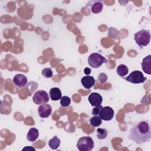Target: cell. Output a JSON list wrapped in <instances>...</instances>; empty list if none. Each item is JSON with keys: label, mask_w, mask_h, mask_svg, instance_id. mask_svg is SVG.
<instances>
[{"label": "cell", "mask_w": 151, "mask_h": 151, "mask_svg": "<svg viewBox=\"0 0 151 151\" xmlns=\"http://www.w3.org/2000/svg\"><path fill=\"white\" fill-rule=\"evenodd\" d=\"M86 6L90 7L91 11L94 14H98L101 12L103 7V1L100 0H92L88 1Z\"/></svg>", "instance_id": "ba28073f"}, {"label": "cell", "mask_w": 151, "mask_h": 151, "mask_svg": "<svg viewBox=\"0 0 151 151\" xmlns=\"http://www.w3.org/2000/svg\"><path fill=\"white\" fill-rule=\"evenodd\" d=\"M114 113V111L111 107L109 106H105L101 108L99 116L101 120L110 121L113 118Z\"/></svg>", "instance_id": "52a82bcc"}, {"label": "cell", "mask_w": 151, "mask_h": 151, "mask_svg": "<svg viewBox=\"0 0 151 151\" xmlns=\"http://www.w3.org/2000/svg\"><path fill=\"white\" fill-rule=\"evenodd\" d=\"M98 80L100 81V83L104 84L105 83L107 80V76L106 74L104 73H101L98 76Z\"/></svg>", "instance_id": "7402d4cb"}, {"label": "cell", "mask_w": 151, "mask_h": 151, "mask_svg": "<svg viewBox=\"0 0 151 151\" xmlns=\"http://www.w3.org/2000/svg\"><path fill=\"white\" fill-rule=\"evenodd\" d=\"M49 96L44 90H38L35 93L32 97V100L36 104H42L49 101Z\"/></svg>", "instance_id": "8992f818"}, {"label": "cell", "mask_w": 151, "mask_h": 151, "mask_svg": "<svg viewBox=\"0 0 151 151\" xmlns=\"http://www.w3.org/2000/svg\"><path fill=\"white\" fill-rule=\"evenodd\" d=\"M61 91L58 87L51 88L50 90V98L53 101H57L61 98Z\"/></svg>", "instance_id": "9a60e30c"}, {"label": "cell", "mask_w": 151, "mask_h": 151, "mask_svg": "<svg viewBox=\"0 0 151 151\" xmlns=\"http://www.w3.org/2000/svg\"><path fill=\"white\" fill-rule=\"evenodd\" d=\"M12 81L13 83L16 86L19 88H22L26 86L28 82V79L25 75L22 74H18L14 77Z\"/></svg>", "instance_id": "8fae6325"}, {"label": "cell", "mask_w": 151, "mask_h": 151, "mask_svg": "<svg viewBox=\"0 0 151 151\" xmlns=\"http://www.w3.org/2000/svg\"><path fill=\"white\" fill-rule=\"evenodd\" d=\"M94 144L93 139L89 136L80 137L77 143V147L80 151H90L94 147Z\"/></svg>", "instance_id": "3957f363"}, {"label": "cell", "mask_w": 151, "mask_h": 151, "mask_svg": "<svg viewBox=\"0 0 151 151\" xmlns=\"http://www.w3.org/2000/svg\"><path fill=\"white\" fill-rule=\"evenodd\" d=\"M91 72V70L88 67H86L84 68V73L87 75V76H88Z\"/></svg>", "instance_id": "cb8c5ba5"}, {"label": "cell", "mask_w": 151, "mask_h": 151, "mask_svg": "<svg viewBox=\"0 0 151 151\" xmlns=\"http://www.w3.org/2000/svg\"><path fill=\"white\" fill-rule=\"evenodd\" d=\"M102 120L98 116H93L90 119V123L93 127H99L101 125Z\"/></svg>", "instance_id": "ac0fdd59"}, {"label": "cell", "mask_w": 151, "mask_h": 151, "mask_svg": "<svg viewBox=\"0 0 151 151\" xmlns=\"http://www.w3.org/2000/svg\"><path fill=\"white\" fill-rule=\"evenodd\" d=\"M71 104V99L68 96H63L60 99V104L63 107H68Z\"/></svg>", "instance_id": "ffe728a7"}, {"label": "cell", "mask_w": 151, "mask_h": 151, "mask_svg": "<svg viewBox=\"0 0 151 151\" xmlns=\"http://www.w3.org/2000/svg\"><path fill=\"white\" fill-rule=\"evenodd\" d=\"M61 143V141L60 139L57 136H54L52 139H51L48 142V145L52 149L55 150L58 148Z\"/></svg>", "instance_id": "2e32d148"}, {"label": "cell", "mask_w": 151, "mask_h": 151, "mask_svg": "<svg viewBox=\"0 0 151 151\" xmlns=\"http://www.w3.org/2000/svg\"><path fill=\"white\" fill-rule=\"evenodd\" d=\"M107 63V59L100 54L97 52L91 54L88 58V63L93 68H99L103 63Z\"/></svg>", "instance_id": "277c9868"}, {"label": "cell", "mask_w": 151, "mask_h": 151, "mask_svg": "<svg viewBox=\"0 0 151 151\" xmlns=\"http://www.w3.org/2000/svg\"><path fill=\"white\" fill-rule=\"evenodd\" d=\"M52 107L48 104H42L38 109L39 116L42 118H47L52 113Z\"/></svg>", "instance_id": "9c48e42d"}, {"label": "cell", "mask_w": 151, "mask_h": 151, "mask_svg": "<svg viewBox=\"0 0 151 151\" xmlns=\"http://www.w3.org/2000/svg\"><path fill=\"white\" fill-rule=\"evenodd\" d=\"M35 150V149L32 146H26L22 149V150Z\"/></svg>", "instance_id": "d4e9b609"}, {"label": "cell", "mask_w": 151, "mask_h": 151, "mask_svg": "<svg viewBox=\"0 0 151 151\" xmlns=\"http://www.w3.org/2000/svg\"><path fill=\"white\" fill-rule=\"evenodd\" d=\"M83 86L86 89L91 88L95 84V79L93 76H86L81 80Z\"/></svg>", "instance_id": "4fadbf2b"}, {"label": "cell", "mask_w": 151, "mask_h": 151, "mask_svg": "<svg viewBox=\"0 0 151 151\" xmlns=\"http://www.w3.org/2000/svg\"><path fill=\"white\" fill-rule=\"evenodd\" d=\"M116 72L119 76L123 77L124 76L127 74L129 72V68L126 65L122 64L117 66L116 68Z\"/></svg>", "instance_id": "e0dca14e"}, {"label": "cell", "mask_w": 151, "mask_h": 151, "mask_svg": "<svg viewBox=\"0 0 151 151\" xmlns=\"http://www.w3.org/2000/svg\"><path fill=\"white\" fill-rule=\"evenodd\" d=\"M136 43L140 47L147 46L150 41V32L148 29H142L134 34Z\"/></svg>", "instance_id": "7a4b0ae2"}, {"label": "cell", "mask_w": 151, "mask_h": 151, "mask_svg": "<svg viewBox=\"0 0 151 151\" xmlns=\"http://www.w3.org/2000/svg\"><path fill=\"white\" fill-rule=\"evenodd\" d=\"M41 74L45 78H51L52 76V71L50 68H45L42 70Z\"/></svg>", "instance_id": "44dd1931"}, {"label": "cell", "mask_w": 151, "mask_h": 151, "mask_svg": "<svg viewBox=\"0 0 151 151\" xmlns=\"http://www.w3.org/2000/svg\"><path fill=\"white\" fill-rule=\"evenodd\" d=\"M123 78L126 81L133 84H140L144 83L147 79L146 77L144 76L142 71L138 70L133 71L127 77Z\"/></svg>", "instance_id": "5b68a950"}, {"label": "cell", "mask_w": 151, "mask_h": 151, "mask_svg": "<svg viewBox=\"0 0 151 151\" xmlns=\"http://www.w3.org/2000/svg\"><path fill=\"white\" fill-rule=\"evenodd\" d=\"M107 136V132L106 129L98 128L97 129V137L100 140H103L106 138Z\"/></svg>", "instance_id": "d6986e66"}, {"label": "cell", "mask_w": 151, "mask_h": 151, "mask_svg": "<svg viewBox=\"0 0 151 151\" xmlns=\"http://www.w3.org/2000/svg\"><path fill=\"white\" fill-rule=\"evenodd\" d=\"M39 136V131L37 129L32 127L31 128L27 134V139L29 142H35Z\"/></svg>", "instance_id": "5bb4252c"}, {"label": "cell", "mask_w": 151, "mask_h": 151, "mask_svg": "<svg viewBox=\"0 0 151 151\" xmlns=\"http://www.w3.org/2000/svg\"><path fill=\"white\" fill-rule=\"evenodd\" d=\"M141 65H142L143 71L145 73L149 75L151 74V55L150 54H149L143 59Z\"/></svg>", "instance_id": "7c38bea8"}, {"label": "cell", "mask_w": 151, "mask_h": 151, "mask_svg": "<svg viewBox=\"0 0 151 151\" xmlns=\"http://www.w3.org/2000/svg\"><path fill=\"white\" fill-rule=\"evenodd\" d=\"M103 106L101 105L95 106L92 110V114L93 116H99Z\"/></svg>", "instance_id": "603a6c76"}, {"label": "cell", "mask_w": 151, "mask_h": 151, "mask_svg": "<svg viewBox=\"0 0 151 151\" xmlns=\"http://www.w3.org/2000/svg\"><path fill=\"white\" fill-rule=\"evenodd\" d=\"M129 139L137 144H142L151 139V126L148 120L137 122L130 130Z\"/></svg>", "instance_id": "6da1fadb"}, {"label": "cell", "mask_w": 151, "mask_h": 151, "mask_svg": "<svg viewBox=\"0 0 151 151\" xmlns=\"http://www.w3.org/2000/svg\"><path fill=\"white\" fill-rule=\"evenodd\" d=\"M88 100L92 106L95 107L101 104L103 101V97L100 94L94 92L91 93L89 95L88 97Z\"/></svg>", "instance_id": "30bf717a"}]
</instances>
